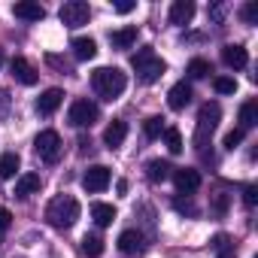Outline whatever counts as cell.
<instances>
[{
	"mask_svg": "<svg viewBox=\"0 0 258 258\" xmlns=\"http://www.w3.org/2000/svg\"><path fill=\"white\" fill-rule=\"evenodd\" d=\"M91 88H94V94H97L100 100L112 103V100H118V97L124 94L127 76H124L118 67H97V70L91 73Z\"/></svg>",
	"mask_w": 258,
	"mask_h": 258,
	"instance_id": "6da1fadb",
	"label": "cell"
},
{
	"mask_svg": "<svg viewBox=\"0 0 258 258\" xmlns=\"http://www.w3.org/2000/svg\"><path fill=\"white\" fill-rule=\"evenodd\" d=\"M76 219H79V201H76L73 195H58V198L49 201V207H46V222H49L52 228L67 231V228L76 225Z\"/></svg>",
	"mask_w": 258,
	"mask_h": 258,
	"instance_id": "7a4b0ae2",
	"label": "cell"
},
{
	"mask_svg": "<svg viewBox=\"0 0 258 258\" xmlns=\"http://www.w3.org/2000/svg\"><path fill=\"white\" fill-rule=\"evenodd\" d=\"M131 64H134V70H137V79L146 82V85L158 82V79L164 76V70H167V64H164L152 49H140V52L131 58Z\"/></svg>",
	"mask_w": 258,
	"mask_h": 258,
	"instance_id": "3957f363",
	"label": "cell"
},
{
	"mask_svg": "<svg viewBox=\"0 0 258 258\" xmlns=\"http://www.w3.org/2000/svg\"><path fill=\"white\" fill-rule=\"evenodd\" d=\"M219 118H222V106H219L216 100H210V103L201 106V112H198V131H195V146H198V149L207 146V137H213Z\"/></svg>",
	"mask_w": 258,
	"mask_h": 258,
	"instance_id": "277c9868",
	"label": "cell"
},
{
	"mask_svg": "<svg viewBox=\"0 0 258 258\" xmlns=\"http://www.w3.org/2000/svg\"><path fill=\"white\" fill-rule=\"evenodd\" d=\"M97 118H100V109H97L94 100H88V97H76V100L70 103L67 121H70L73 127H91Z\"/></svg>",
	"mask_w": 258,
	"mask_h": 258,
	"instance_id": "5b68a950",
	"label": "cell"
},
{
	"mask_svg": "<svg viewBox=\"0 0 258 258\" xmlns=\"http://www.w3.org/2000/svg\"><path fill=\"white\" fill-rule=\"evenodd\" d=\"M34 149H37V155H40L43 161L55 164V161L61 158V149H64L61 134H58V131H40L37 140H34Z\"/></svg>",
	"mask_w": 258,
	"mask_h": 258,
	"instance_id": "8992f818",
	"label": "cell"
},
{
	"mask_svg": "<svg viewBox=\"0 0 258 258\" xmlns=\"http://www.w3.org/2000/svg\"><path fill=\"white\" fill-rule=\"evenodd\" d=\"M58 16H61V22H64L67 28H79V25H88V19H91V7L85 4V0H67Z\"/></svg>",
	"mask_w": 258,
	"mask_h": 258,
	"instance_id": "52a82bcc",
	"label": "cell"
},
{
	"mask_svg": "<svg viewBox=\"0 0 258 258\" xmlns=\"http://www.w3.org/2000/svg\"><path fill=\"white\" fill-rule=\"evenodd\" d=\"M109 179H112L109 167L94 164V167H88V170L82 173V188H85V191H91V195H97V191H103V188L109 185Z\"/></svg>",
	"mask_w": 258,
	"mask_h": 258,
	"instance_id": "ba28073f",
	"label": "cell"
},
{
	"mask_svg": "<svg viewBox=\"0 0 258 258\" xmlns=\"http://www.w3.org/2000/svg\"><path fill=\"white\" fill-rule=\"evenodd\" d=\"M10 73H13V79L16 82H22V85H37V70L31 67V61L28 58H22V55H16L13 61H10Z\"/></svg>",
	"mask_w": 258,
	"mask_h": 258,
	"instance_id": "9c48e42d",
	"label": "cell"
},
{
	"mask_svg": "<svg viewBox=\"0 0 258 258\" xmlns=\"http://www.w3.org/2000/svg\"><path fill=\"white\" fill-rule=\"evenodd\" d=\"M170 176H173V182H176L179 195H191V191H198V188H201V173H198L195 167H179V170H173Z\"/></svg>",
	"mask_w": 258,
	"mask_h": 258,
	"instance_id": "30bf717a",
	"label": "cell"
},
{
	"mask_svg": "<svg viewBox=\"0 0 258 258\" xmlns=\"http://www.w3.org/2000/svg\"><path fill=\"white\" fill-rule=\"evenodd\" d=\"M61 103H64V91H61V88H46V91L37 97V112H40V115H52Z\"/></svg>",
	"mask_w": 258,
	"mask_h": 258,
	"instance_id": "8fae6325",
	"label": "cell"
},
{
	"mask_svg": "<svg viewBox=\"0 0 258 258\" xmlns=\"http://www.w3.org/2000/svg\"><path fill=\"white\" fill-rule=\"evenodd\" d=\"M118 249H121L124 255H140V252L146 249V240H143L140 231H121V234H118Z\"/></svg>",
	"mask_w": 258,
	"mask_h": 258,
	"instance_id": "7c38bea8",
	"label": "cell"
},
{
	"mask_svg": "<svg viewBox=\"0 0 258 258\" xmlns=\"http://www.w3.org/2000/svg\"><path fill=\"white\" fill-rule=\"evenodd\" d=\"M222 61H225L231 70H243V67L249 64V55H246V49H243L240 43H231V46L222 49Z\"/></svg>",
	"mask_w": 258,
	"mask_h": 258,
	"instance_id": "4fadbf2b",
	"label": "cell"
},
{
	"mask_svg": "<svg viewBox=\"0 0 258 258\" xmlns=\"http://www.w3.org/2000/svg\"><path fill=\"white\" fill-rule=\"evenodd\" d=\"M167 103H170V109H185L188 103H191V85L182 79V82H176L170 91H167Z\"/></svg>",
	"mask_w": 258,
	"mask_h": 258,
	"instance_id": "5bb4252c",
	"label": "cell"
},
{
	"mask_svg": "<svg viewBox=\"0 0 258 258\" xmlns=\"http://www.w3.org/2000/svg\"><path fill=\"white\" fill-rule=\"evenodd\" d=\"M13 16L22 22H40V19H46V10L40 4H34V0H22V4L13 7Z\"/></svg>",
	"mask_w": 258,
	"mask_h": 258,
	"instance_id": "9a60e30c",
	"label": "cell"
},
{
	"mask_svg": "<svg viewBox=\"0 0 258 258\" xmlns=\"http://www.w3.org/2000/svg\"><path fill=\"white\" fill-rule=\"evenodd\" d=\"M124 137H127V124H124L121 118H112L109 127L103 131V143H106L109 149H118V146L124 143Z\"/></svg>",
	"mask_w": 258,
	"mask_h": 258,
	"instance_id": "2e32d148",
	"label": "cell"
},
{
	"mask_svg": "<svg viewBox=\"0 0 258 258\" xmlns=\"http://www.w3.org/2000/svg\"><path fill=\"white\" fill-rule=\"evenodd\" d=\"M40 185H43V179H40V173H22L19 179H16V198H31V195H37L40 191Z\"/></svg>",
	"mask_w": 258,
	"mask_h": 258,
	"instance_id": "e0dca14e",
	"label": "cell"
},
{
	"mask_svg": "<svg viewBox=\"0 0 258 258\" xmlns=\"http://www.w3.org/2000/svg\"><path fill=\"white\" fill-rule=\"evenodd\" d=\"M191 19H195V4H191V0H173L170 25H188Z\"/></svg>",
	"mask_w": 258,
	"mask_h": 258,
	"instance_id": "ac0fdd59",
	"label": "cell"
},
{
	"mask_svg": "<svg viewBox=\"0 0 258 258\" xmlns=\"http://www.w3.org/2000/svg\"><path fill=\"white\" fill-rule=\"evenodd\" d=\"M109 43H112V49H131V46L137 43V28L127 25V28L112 31V34H109Z\"/></svg>",
	"mask_w": 258,
	"mask_h": 258,
	"instance_id": "d6986e66",
	"label": "cell"
},
{
	"mask_svg": "<svg viewBox=\"0 0 258 258\" xmlns=\"http://www.w3.org/2000/svg\"><path fill=\"white\" fill-rule=\"evenodd\" d=\"M70 46H73V55H76V61H91V58L97 55V43H94L91 37H76Z\"/></svg>",
	"mask_w": 258,
	"mask_h": 258,
	"instance_id": "ffe728a7",
	"label": "cell"
},
{
	"mask_svg": "<svg viewBox=\"0 0 258 258\" xmlns=\"http://www.w3.org/2000/svg\"><path fill=\"white\" fill-rule=\"evenodd\" d=\"M170 164L167 161H161V158H152V161H146V179L149 182H164L167 176H170Z\"/></svg>",
	"mask_w": 258,
	"mask_h": 258,
	"instance_id": "44dd1931",
	"label": "cell"
},
{
	"mask_svg": "<svg viewBox=\"0 0 258 258\" xmlns=\"http://www.w3.org/2000/svg\"><path fill=\"white\" fill-rule=\"evenodd\" d=\"M91 219L100 225V228H106V225H112L115 222V207L112 204H91Z\"/></svg>",
	"mask_w": 258,
	"mask_h": 258,
	"instance_id": "7402d4cb",
	"label": "cell"
},
{
	"mask_svg": "<svg viewBox=\"0 0 258 258\" xmlns=\"http://www.w3.org/2000/svg\"><path fill=\"white\" fill-rule=\"evenodd\" d=\"M255 124H258V100H246L240 106V131L255 127Z\"/></svg>",
	"mask_w": 258,
	"mask_h": 258,
	"instance_id": "603a6c76",
	"label": "cell"
},
{
	"mask_svg": "<svg viewBox=\"0 0 258 258\" xmlns=\"http://www.w3.org/2000/svg\"><path fill=\"white\" fill-rule=\"evenodd\" d=\"M19 164H22V158L16 152H7L4 158H0V179H13L19 173Z\"/></svg>",
	"mask_w": 258,
	"mask_h": 258,
	"instance_id": "cb8c5ba5",
	"label": "cell"
},
{
	"mask_svg": "<svg viewBox=\"0 0 258 258\" xmlns=\"http://www.w3.org/2000/svg\"><path fill=\"white\" fill-rule=\"evenodd\" d=\"M82 252H85L88 258L103 255V240H100V234H85V237H82Z\"/></svg>",
	"mask_w": 258,
	"mask_h": 258,
	"instance_id": "d4e9b609",
	"label": "cell"
},
{
	"mask_svg": "<svg viewBox=\"0 0 258 258\" xmlns=\"http://www.w3.org/2000/svg\"><path fill=\"white\" fill-rule=\"evenodd\" d=\"M143 134H146L149 140H158V137L164 134V118H161V115H149V118L143 121Z\"/></svg>",
	"mask_w": 258,
	"mask_h": 258,
	"instance_id": "484cf974",
	"label": "cell"
},
{
	"mask_svg": "<svg viewBox=\"0 0 258 258\" xmlns=\"http://www.w3.org/2000/svg\"><path fill=\"white\" fill-rule=\"evenodd\" d=\"M185 73H188L191 79H207V76L213 73V67H210V61H204V58H191Z\"/></svg>",
	"mask_w": 258,
	"mask_h": 258,
	"instance_id": "4316f807",
	"label": "cell"
},
{
	"mask_svg": "<svg viewBox=\"0 0 258 258\" xmlns=\"http://www.w3.org/2000/svg\"><path fill=\"white\" fill-rule=\"evenodd\" d=\"M164 143L173 155H179L185 146H182V134H179V127H164Z\"/></svg>",
	"mask_w": 258,
	"mask_h": 258,
	"instance_id": "83f0119b",
	"label": "cell"
},
{
	"mask_svg": "<svg viewBox=\"0 0 258 258\" xmlns=\"http://www.w3.org/2000/svg\"><path fill=\"white\" fill-rule=\"evenodd\" d=\"M213 85H216L219 94H234L237 91V79H231V76H216Z\"/></svg>",
	"mask_w": 258,
	"mask_h": 258,
	"instance_id": "f1b7e54d",
	"label": "cell"
},
{
	"mask_svg": "<svg viewBox=\"0 0 258 258\" xmlns=\"http://www.w3.org/2000/svg\"><path fill=\"white\" fill-rule=\"evenodd\" d=\"M243 134H246V131H240V127H234V131H228V134H225V143H222V146H225L228 152H234V149H237V146L243 143Z\"/></svg>",
	"mask_w": 258,
	"mask_h": 258,
	"instance_id": "f546056e",
	"label": "cell"
},
{
	"mask_svg": "<svg viewBox=\"0 0 258 258\" xmlns=\"http://www.w3.org/2000/svg\"><path fill=\"white\" fill-rule=\"evenodd\" d=\"M240 19H243L246 25H255V22H258V4H246V7L240 10Z\"/></svg>",
	"mask_w": 258,
	"mask_h": 258,
	"instance_id": "4dcf8cb0",
	"label": "cell"
},
{
	"mask_svg": "<svg viewBox=\"0 0 258 258\" xmlns=\"http://www.w3.org/2000/svg\"><path fill=\"white\" fill-rule=\"evenodd\" d=\"M225 210H228V195L225 191H216L213 195V213L216 216H225Z\"/></svg>",
	"mask_w": 258,
	"mask_h": 258,
	"instance_id": "1f68e13d",
	"label": "cell"
},
{
	"mask_svg": "<svg viewBox=\"0 0 258 258\" xmlns=\"http://www.w3.org/2000/svg\"><path fill=\"white\" fill-rule=\"evenodd\" d=\"M243 204H246V207H255V204H258V188H255V185H246V188H243Z\"/></svg>",
	"mask_w": 258,
	"mask_h": 258,
	"instance_id": "d6a6232c",
	"label": "cell"
},
{
	"mask_svg": "<svg viewBox=\"0 0 258 258\" xmlns=\"http://www.w3.org/2000/svg\"><path fill=\"white\" fill-rule=\"evenodd\" d=\"M173 207H176L179 213H188V216H198V207H195L191 201H182V198H176V201H173Z\"/></svg>",
	"mask_w": 258,
	"mask_h": 258,
	"instance_id": "836d02e7",
	"label": "cell"
},
{
	"mask_svg": "<svg viewBox=\"0 0 258 258\" xmlns=\"http://www.w3.org/2000/svg\"><path fill=\"white\" fill-rule=\"evenodd\" d=\"M10 225H13V213L10 210H0V234L10 231Z\"/></svg>",
	"mask_w": 258,
	"mask_h": 258,
	"instance_id": "e575fe53",
	"label": "cell"
},
{
	"mask_svg": "<svg viewBox=\"0 0 258 258\" xmlns=\"http://www.w3.org/2000/svg\"><path fill=\"white\" fill-rule=\"evenodd\" d=\"M137 4H134V0H118V4H115V13H121V16H127V13H131Z\"/></svg>",
	"mask_w": 258,
	"mask_h": 258,
	"instance_id": "d590c367",
	"label": "cell"
},
{
	"mask_svg": "<svg viewBox=\"0 0 258 258\" xmlns=\"http://www.w3.org/2000/svg\"><path fill=\"white\" fill-rule=\"evenodd\" d=\"M228 243H231V240H228V234H216V237H213V249H216V252H219V249H225Z\"/></svg>",
	"mask_w": 258,
	"mask_h": 258,
	"instance_id": "8d00e7d4",
	"label": "cell"
},
{
	"mask_svg": "<svg viewBox=\"0 0 258 258\" xmlns=\"http://www.w3.org/2000/svg\"><path fill=\"white\" fill-rule=\"evenodd\" d=\"M219 258H237V249H234V243H228L225 249H219Z\"/></svg>",
	"mask_w": 258,
	"mask_h": 258,
	"instance_id": "74e56055",
	"label": "cell"
},
{
	"mask_svg": "<svg viewBox=\"0 0 258 258\" xmlns=\"http://www.w3.org/2000/svg\"><path fill=\"white\" fill-rule=\"evenodd\" d=\"M115 188H118V195H124V191H127V182H124V179H118V182H115Z\"/></svg>",
	"mask_w": 258,
	"mask_h": 258,
	"instance_id": "f35d334b",
	"label": "cell"
},
{
	"mask_svg": "<svg viewBox=\"0 0 258 258\" xmlns=\"http://www.w3.org/2000/svg\"><path fill=\"white\" fill-rule=\"evenodd\" d=\"M0 64H4V49H0Z\"/></svg>",
	"mask_w": 258,
	"mask_h": 258,
	"instance_id": "ab89813d",
	"label": "cell"
}]
</instances>
